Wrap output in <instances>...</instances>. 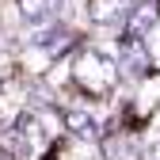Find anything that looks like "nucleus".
Masks as SVG:
<instances>
[{
  "label": "nucleus",
  "instance_id": "f257e3e1",
  "mask_svg": "<svg viewBox=\"0 0 160 160\" xmlns=\"http://www.w3.org/2000/svg\"><path fill=\"white\" fill-rule=\"evenodd\" d=\"M72 80H76L88 95L107 99V95L114 92V84H118V61L107 57L103 50H80L76 61H72Z\"/></svg>",
  "mask_w": 160,
  "mask_h": 160
},
{
  "label": "nucleus",
  "instance_id": "f03ea898",
  "mask_svg": "<svg viewBox=\"0 0 160 160\" xmlns=\"http://www.w3.org/2000/svg\"><path fill=\"white\" fill-rule=\"evenodd\" d=\"M4 145L15 152V160L38 156V152L46 149V130H42V122H38L34 111H19L12 122H8V137H4Z\"/></svg>",
  "mask_w": 160,
  "mask_h": 160
},
{
  "label": "nucleus",
  "instance_id": "7ed1b4c3",
  "mask_svg": "<svg viewBox=\"0 0 160 160\" xmlns=\"http://www.w3.org/2000/svg\"><path fill=\"white\" fill-rule=\"evenodd\" d=\"M118 69H126V76H133V80L152 72V53L137 34H122V42H118Z\"/></svg>",
  "mask_w": 160,
  "mask_h": 160
},
{
  "label": "nucleus",
  "instance_id": "20e7f679",
  "mask_svg": "<svg viewBox=\"0 0 160 160\" xmlns=\"http://www.w3.org/2000/svg\"><path fill=\"white\" fill-rule=\"evenodd\" d=\"M160 23V4L156 0H145V4H133L130 12H126V34H149L152 27Z\"/></svg>",
  "mask_w": 160,
  "mask_h": 160
},
{
  "label": "nucleus",
  "instance_id": "39448f33",
  "mask_svg": "<svg viewBox=\"0 0 160 160\" xmlns=\"http://www.w3.org/2000/svg\"><path fill=\"white\" fill-rule=\"evenodd\" d=\"M15 4H19V15H23L31 27H46L50 19H57L65 0H15Z\"/></svg>",
  "mask_w": 160,
  "mask_h": 160
},
{
  "label": "nucleus",
  "instance_id": "423d86ee",
  "mask_svg": "<svg viewBox=\"0 0 160 160\" xmlns=\"http://www.w3.org/2000/svg\"><path fill=\"white\" fill-rule=\"evenodd\" d=\"M133 8V0H88V19L92 23H118Z\"/></svg>",
  "mask_w": 160,
  "mask_h": 160
},
{
  "label": "nucleus",
  "instance_id": "0eeeda50",
  "mask_svg": "<svg viewBox=\"0 0 160 160\" xmlns=\"http://www.w3.org/2000/svg\"><path fill=\"white\" fill-rule=\"evenodd\" d=\"M99 145H103V156L107 160H137V141L130 133H111V137H99Z\"/></svg>",
  "mask_w": 160,
  "mask_h": 160
},
{
  "label": "nucleus",
  "instance_id": "6e6552de",
  "mask_svg": "<svg viewBox=\"0 0 160 160\" xmlns=\"http://www.w3.org/2000/svg\"><path fill=\"white\" fill-rule=\"evenodd\" d=\"M65 126L76 137H84V141H99V137H103V133H99V122L92 114H84V111H65Z\"/></svg>",
  "mask_w": 160,
  "mask_h": 160
},
{
  "label": "nucleus",
  "instance_id": "1a4fd4ad",
  "mask_svg": "<svg viewBox=\"0 0 160 160\" xmlns=\"http://www.w3.org/2000/svg\"><path fill=\"white\" fill-rule=\"evenodd\" d=\"M31 42H34L38 50H46V53L53 57V53H65V50L72 46V34H69V31H46V34H34Z\"/></svg>",
  "mask_w": 160,
  "mask_h": 160
},
{
  "label": "nucleus",
  "instance_id": "9d476101",
  "mask_svg": "<svg viewBox=\"0 0 160 160\" xmlns=\"http://www.w3.org/2000/svg\"><path fill=\"white\" fill-rule=\"evenodd\" d=\"M0 160H15V152H12V149H8L4 141H0Z\"/></svg>",
  "mask_w": 160,
  "mask_h": 160
},
{
  "label": "nucleus",
  "instance_id": "9b49d317",
  "mask_svg": "<svg viewBox=\"0 0 160 160\" xmlns=\"http://www.w3.org/2000/svg\"><path fill=\"white\" fill-rule=\"evenodd\" d=\"M149 160H160V141H152V145H149Z\"/></svg>",
  "mask_w": 160,
  "mask_h": 160
}]
</instances>
